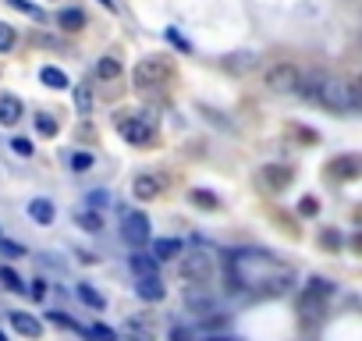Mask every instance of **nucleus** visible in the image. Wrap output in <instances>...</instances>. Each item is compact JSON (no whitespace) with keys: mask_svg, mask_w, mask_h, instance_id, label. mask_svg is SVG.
Segmentation results:
<instances>
[{"mask_svg":"<svg viewBox=\"0 0 362 341\" xmlns=\"http://www.w3.org/2000/svg\"><path fill=\"white\" fill-rule=\"evenodd\" d=\"M316 100H319V107H327V111H334V114L359 111V103H362L355 82H348V78H330V75H324V82H319Z\"/></svg>","mask_w":362,"mask_h":341,"instance_id":"obj_1","label":"nucleus"},{"mask_svg":"<svg viewBox=\"0 0 362 341\" xmlns=\"http://www.w3.org/2000/svg\"><path fill=\"white\" fill-rule=\"evenodd\" d=\"M117 132L124 142H132V146H146V142H153L157 135V118L149 114V111H132V114H121L117 118Z\"/></svg>","mask_w":362,"mask_h":341,"instance_id":"obj_2","label":"nucleus"},{"mask_svg":"<svg viewBox=\"0 0 362 341\" xmlns=\"http://www.w3.org/2000/svg\"><path fill=\"white\" fill-rule=\"evenodd\" d=\"M170 75V60L167 57H142L132 72V82L139 89H153V85H163V78Z\"/></svg>","mask_w":362,"mask_h":341,"instance_id":"obj_3","label":"nucleus"},{"mask_svg":"<svg viewBox=\"0 0 362 341\" xmlns=\"http://www.w3.org/2000/svg\"><path fill=\"white\" fill-rule=\"evenodd\" d=\"M330 285L324 281V277H313V281L306 285V292H302V302H298V309H302V316H309V320H319L327 313V298H330Z\"/></svg>","mask_w":362,"mask_h":341,"instance_id":"obj_4","label":"nucleus"},{"mask_svg":"<svg viewBox=\"0 0 362 341\" xmlns=\"http://www.w3.org/2000/svg\"><path fill=\"white\" fill-rule=\"evenodd\" d=\"M178 270H181L185 281L203 285V281H210V274H213V256L206 249H192L188 256H181V267Z\"/></svg>","mask_w":362,"mask_h":341,"instance_id":"obj_5","label":"nucleus"},{"mask_svg":"<svg viewBox=\"0 0 362 341\" xmlns=\"http://www.w3.org/2000/svg\"><path fill=\"white\" fill-rule=\"evenodd\" d=\"M121 239L132 249L149 242V217H146V213H139V210H124L121 213Z\"/></svg>","mask_w":362,"mask_h":341,"instance_id":"obj_6","label":"nucleus"},{"mask_svg":"<svg viewBox=\"0 0 362 341\" xmlns=\"http://www.w3.org/2000/svg\"><path fill=\"white\" fill-rule=\"evenodd\" d=\"M298 78H302V72H298L295 64H273V68L267 72V85L273 93H295Z\"/></svg>","mask_w":362,"mask_h":341,"instance_id":"obj_7","label":"nucleus"},{"mask_svg":"<svg viewBox=\"0 0 362 341\" xmlns=\"http://www.w3.org/2000/svg\"><path fill=\"white\" fill-rule=\"evenodd\" d=\"M163 178L157 175V170H142V175H135V182H132V196L135 199H157L160 192H163Z\"/></svg>","mask_w":362,"mask_h":341,"instance_id":"obj_8","label":"nucleus"},{"mask_svg":"<svg viewBox=\"0 0 362 341\" xmlns=\"http://www.w3.org/2000/svg\"><path fill=\"white\" fill-rule=\"evenodd\" d=\"M135 292L146 298V302H160V298H163V285H160V277H157V274L139 277V281H135Z\"/></svg>","mask_w":362,"mask_h":341,"instance_id":"obj_9","label":"nucleus"},{"mask_svg":"<svg viewBox=\"0 0 362 341\" xmlns=\"http://www.w3.org/2000/svg\"><path fill=\"white\" fill-rule=\"evenodd\" d=\"M260 182H263V188L277 192V188H284V185L291 182V170H288V167H263V170H260Z\"/></svg>","mask_w":362,"mask_h":341,"instance_id":"obj_10","label":"nucleus"},{"mask_svg":"<svg viewBox=\"0 0 362 341\" xmlns=\"http://www.w3.org/2000/svg\"><path fill=\"white\" fill-rule=\"evenodd\" d=\"M21 100L18 96H0V124L4 128H11V124H18L21 121Z\"/></svg>","mask_w":362,"mask_h":341,"instance_id":"obj_11","label":"nucleus"},{"mask_svg":"<svg viewBox=\"0 0 362 341\" xmlns=\"http://www.w3.org/2000/svg\"><path fill=\"white\" fill-rule=\"evenodd\" d=\"M11 327L18 334H25V338H39L43 334V324L36 316H29V313H11Z\"/></svg>","mask_w":362,"mask_h":341,"instance_id":"obj_12","label":"nucleus"},{"mask_svg":"<svg viewBox=\"0 0 362 341\" xmlns=\"http://www.w3.org/2000/svg\"><path fill=\"white\" fill-rule=\"evenodd\" d=\"M128 267L135 270V277H146V274H157V260L149 252H139L132 249V256H128Z\"/></svg>","mask_w":362,"mask_h":341,"instance_id":"obj_13","label":"nucleus"},{"mask_svg":"<svg viewBox=\"0 0 362 341\" xmlns=\"http://www.w3.org/2000/svg\"><path fill=\"white\" fill-rule=\"evenodd\" d=\"M29 217H32L36 224H50V221L57 217V210H54L50 199H32V203H29Z\"/></svg>","mask_w":362,"mask_h":341,"instance_id":"obj_14","label":"nucleus"},{"mask_svg":"<svg viewBox=\"0 0 362 341\" xmlns=\"http://www.w3.org/2000/svg\"><path fill=\"white\" fill-rule=\"evenodd\" d=\"M185 245L178 242V239H160V242H153V252H149V256H153V260L157 263H163V260H170V256H178Z\"/></svg>","mask_w":362,"mask_h":341,"instance_id":"obj_15","label":"nucleus"},{"mask_svg":"<svg viewBox=\"0 0 362 341\" xmlns=\"http://www.w3.org/2000/svg\"><path fill=\"white\" fill-rule=\"evenodd\" d=\"M57 21H60V29H64V32H78V29L85 25V14H82L78 8H68V11H60Z\"/></svg>","mask_w":362,"mask_h":341,"instance_id":"obj_16","label":"nucleus"},{"mask_svg":"<svg viewBox=\"0 0 362 341\" xmlns=\"http://www.w3.org/2000/svg\"><path fill=\"white\" fill-rule=\"evenodd\" d=\"M75 224H78L82 231H100V228H103V217H100L96 210H78V213H75Z\"/></svg>","mask_w":362,"mask_h":341,"instance_id":"obj_17","label":"nucleus"},{"mask_svg":"<svg viewBox=\"0 0 362 341\" xmlns=\"http://www.w3.org/2000/svg\"><path fill=\"white\" fill-rule=\"evenodd\" d=\"M117 75H121V64H117V57H103V60L96 64V78L111 82V78H117Z\"/></svg>","mask_w":362,"mask_h":341,"instance_id":"obj_18","label":"nucleus"},{"mask_svg":"<svg viewBox=\"0 0 362 341\" xmlns=\"http://www.w3.org/2000/svg\"><path fill=\"white\" fill-rule=\"evenodd\" d=\"M192 203H196L199 210H217L220 206V199L213 196V192H206V188H192V196H188Z\"/></svg>","mask_w":362,"mask_h":341,"instance_id":"obj_19","label":"nucleus"},{"mask_svg":"<svg viewBox=\"0 0 362 341\" xmlns=\"http://www.w3.org/2000/svg\"><path fill=\"white\" fill-rule=\"evenodd\" d=\"M78 298H82L85 306H93V309H103V306H106V298H103L93 285H78Z\"/></svg>","mask_w":362,"mask_h":341,"instance_id":"obj_20","label":"nucleus"},{"mask_svg":"<svg viewBox=\"0 0 362 341\" xmlns=\"http://www.w3.org/2000/svg\"><path fill=\"white\" fill-rule=\"evenodd\" d=\"M39 78L47 82L50 89H64V85H68V75H64L60 68H50V64H47V68H43V72H39Z\"/></svg>","mask_w":362,"mask_h":341,"instance_id":"obj_21","label":"nucleus"},{"mask_svg":"<svg viewBox=\"0 0 362 341\" xmlns=\"http://www.w3.org/2000/svg\"><path fill=\"white\" fill-rule=\"evenodd\" d=\"M124 334L132 341H153V331H149L146 324H135V320H128V324H124Z\"/></svg>","mask_w":362,"mask_h":341,"instance_id":"obj_22","label":"nucleus"},{"mask_svg":"<svg viewBox=\"0 0 362 341\" xmlns=\"http://www.w3.org/2000/svg\"><path fill=\"white\" fill-rule=\"evenodd\" d=\"M0 281H4L8 292H21V288H25V285H21V277H18L11 267H0Z\"/></svg>","mask_w":362,"mask_h":341,"instance_id":"obj_23","label":"nucleus"},{"mask_svg":"<svg viewBox=\"0 0 362 341\" xmlns=\"http://www.w3.org/2000/svg\"><path fill=\"white\" fill-rule=\"evenodd\" d=\"M355 167H359V160H355V157H345V160L330 164V170H337L341 178H355Z\"/></svg>","mask_w":362,"mask_h":341,"instance_id":"obj_24","label":"nucleus"},{"mask_svg":"<svg viewBox=\"0 0 362 341\" xmlns=\"http://www.w3.org/2000/svg\"><path fill=\"white\" fill-rule=\"evenodd\" d=\"M36 128H39V135H57V118H50V114H39L36 118Z\"/></svg>","mask_w":362,"mask_h":341,"instance_id":"obj_25","label":"nucleus"},{"mask_svg":"<svg viewBox=\"0 0 362 341\" xmlns=\"http://www.w3.org/2000/svg\"><path fill=\"white\" fill-rule=\"evenodd\" d=\"M85 334L96 338V341H117V334L111 327H103V324H93V327H85Z\"/></svg>","mask_w":362,"mask_h":341,"instance_id":"obj_26","label":"nucleus"},{"mask_svg":"<svg viewBox=\"0 0 362 341\" xmlns=\"http://www.w3.org/2000/svg\"><path fill=\"white\" fill-rule=\"evenodd\" d=\"M11 47H14V29L8 21H0V54H8Z\"/></svg>","mask_w":362,"mask_h":341,"instance_id":"obj_27","label":"nucleus"},{"mask_svg":"<svg viewBox=\"0 0 362 341\" xmlns=\"http://www.w3.org/2000/svg\"><path fill=\"white\" fill-rule=\"evenodd\" d=\"M89 89H85V85H78L75 89V107H78V114H89Z\"/></svg>","mask_w":362,"mask_h":341,"instance_id":"obj_28","label":"nucleus"},{"mask_svg":"<svg viewBox=\"0 0 362 341\" xmlns=\"http://www.w3.org/2000/svg\"><path fill=\"white\" fill-rule=\"evenodd\" d=\"M8 4H11L14 11H21V14H29V18H43V11H39V8H32L29 0H8Z\"/></svg>","mask_w":362,"mask_h":341,"instance_id":"obj_29","label":"nucleus"},{"mask_svg":"<svg viewBox=\"0 0 362 341\" xmlns=\"http://www.w3.org/2000/svg\"><path fill=\"white\" fill-rule=\"evenodd\" d=\"M93 167V153H75L71 157V170H78V175H82V170H89Z\"/></svg>","mask_w":362,"mask_h":341,"instance_id":"obj_30","label":"nucleus"},{"mask_svg":"<svg viewBox=\"0 0 362 341\" xmlns=\"http://www.w3.org/2000/svg\"><path fill=\"white\" fill-rule=\"evenodd\" d=\"M106 203H111V192H103V188L89 192V206H93V210H103Z\"/></svg>","mask_w":362,"mask_h":341,"instance_id":"obj_31","label":"nucleus"},{"mask_svg":"<svg viewBox=\"0 0 362 341\" xmlns=\"http://www.w3.org/2000/svg\"><path fill=\"white\" fill-rule=\"evenodd\" d=\"M0 252L11 256V260H18V256H25V249H21L18 242H8V239H0Z\"/></svg>","mask_w":362,"mask_h":341,"instance_id":"obj_32","label":"nucleus"},{"mask_svg":"<svg viewBox=\"0 0 362 341\" xmlns=\"http://www.w3.org/2000/svg\"><path fill=\"white\" fill-rule=\"evenodd\" d=\"M11 149H14L18 157H32V142H29V139H21V135L11 139Z\"/></svg>","mask_w":362,"mask_h":341,"instance_id":"obj_33","label":"nucleus"},{"mask_svg":"<svg viewBox=\"0 0 362 341\" xmlns=\"http://www.w3.org/2000/svg\"><path fill=\"white\" fill-rule=\"evenodd\" d=\"M316 210H319V203H316L313 196H306L302 203H298V213H306V217H313V213H316Z\"/></svg>","mask_w":362,"mask_h":341,"instance_id":"obj_34","label":"nucleus"},{"mask_svg":"<svg viewBox=\"0 0 362 341\" xmlns=\"http://www.w3.org/2000/svg\"><path fill=\"white\" fill-rule=\"evenodd\" d=\"M170 341H196V338H192L188 327H174V331H170Z\"/></svg>","mask_w":362,"mask_h":341,"instance_id":"obj_35","label":"nucleus"},{"mask_svg":"<svg viewBox=\"0 0 362 341\" xmlns=\"http://www.w3.org/2000/svg\"><path fill=\"white\" fill-rule=\"evenodd\" d=\"M50 320H57V324H60V327H75V331H78V324H71V320H68V316H64V313H50Z\"/></svg>","mask_w":362,"mask_h":341,"instance_id":"obj_36","label":"nucleus"},{"mask_svg":"<svg viewBox=\"0 0 362 341\" xmlns=\"http://www.w3.org/2000/svg\"><path fill=\"white\" fill-rule=\"evenodd\" d=\"M47 295V281H32V298H43Z\"/></svg>","mask_w":362,"mask_h":341,"instance_id":"obj_37","label":"nucleus"},{"mask_svg":"<svg viewBox=\"0 0 362 341\" xmlns=\"http://www.w3.org/2000/svg\"><path fill=\"white\" fill-rule=\"evenodd\" d=\"M319 242H324V245L330 249V245H337V234H330V231H327V234H324V239H319Z\"/></svg>","mask_w":362,"mask_h":341,"instance_id":"obj_38","label":"nucleus"},{"mask_svg":"<svg viewBox=\"0 0 362 341\" xmlns=\"http://www.w3.org/2000/svg\"><path fill=\"white\" fill-rule=\"evenodd\" d=\"M0 341H8V338H4V331H0Z\"/></svg>","mask_w":362,"mask_h":341,"instance_id":"obj_39","label":"nucleus"}]
</instances>
